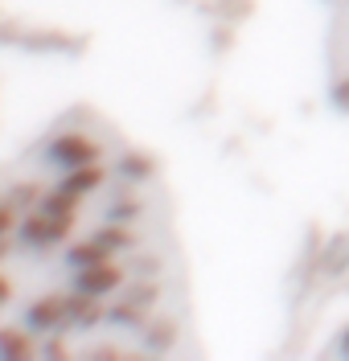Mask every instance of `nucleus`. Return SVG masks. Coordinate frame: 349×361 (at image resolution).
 <instances>
[{
    "label": "nucleus",
    "mask_w": 349,
    "mask_h": 361,
    "mask_svg": "<svg viewBox=\"0 0 349 361\" xmlns=\"http://www.w3.org/2000/svg\"><path fill=\"white\" fill-rule=\"evenodd\" d=\"M74 222H78V218H62V214H49V209L37 205V209H29L21 218V243L33 247V250H49L74 230Z\"/></svg>",
    "instance_id": "1"
},
{
    "label": "nucleus",
    "mask_w": 349,
    "mask_h": 361,
    "mask_svg": "<svg viewBox=\"0 0 349 361\" xmlns=\"http://www.w3.org/2000/svg\"><path fill=\"white\" fill-rule=\"evenodd\" d=\"M119 177L123 180H152L157 177V157H148V152H123L119 157Z\"/></svg>",
    "instance_id": "10"
},
{
    "label": "nucleus",
    "mask_w": 349,
    "mask_h": 361,
    "mask_svg": "<svg viewBox=\"0 0 349 361\" xmlns=\"http://www.w3.org/2000/svg\"><path fill=\"white\" fill-rule=\"evenodd\" d=\"M42 197H46V189L33 185V180H25V185H13V189H8V202L17 205V209H25V214H29L33 205H42Z\"/></svg>",
    "instance_id": "13"
},
{
    "label": "nucleus",
    "mask_w": 349,
    "mask_h": 361,
    "mask_svg": "<svg viewBox=\"0 0 349 361\" xmlns=\"http://www.w3.org/2000/svg\"><path fill=\"white\" fill-rule=\"evenodd\" d=\"M144 341H148L152 353L173 349V345H177V320H173V316H152V320L144 324Z\"/></svg>",
    "instance_id": "9"
},
{
    "label": "nucleus",
    "mask_w": 349,
    "mask_h": 361,
    "mask_svg": "<svg viewBox=\"0 0 349 361\" xmlns=\"http://www.w3.org/2000/svg\"><path fill=\"white\" fill-rule=\"evenodd\" d=\"M107 214H111L116 222H128V218L136 222L140 214H144V202H140L136 193H123V197H116V202H111V209H107Z\"/></svg>",
    "instance_id": "14"
},
{
    "label": "nucleus",
    "mask_w": 349,
    "mask_h": 361,
    "mask_svg": "<svg viewBox=\"0 0 349 361\" xmlns=\"http://www.w3.org/2000/svg\"><path fill=\"white\" fill-rule=\"evenodd\" d=\"M42 357H70V345H66V337H54V345H42Z\"/></svg>",
    "instance_id": "16"
},
{
    "label": "nucleus",
    "mask_w": 349,
    "mask_h": 361,
    "mask_svg": "<svg viewBox=\"0 0 349 361\" xmlns=\"http://www.w3.org/2000/svg\"><path fill=\"white\" fill-rule=\"evenodd\" d=\"M161 300V288L148 279V283H136L132 288V295H123L116 308H111V320H119V324H136V329H144L148 320H152V304Z\"/></svg>",
    "instance_id": "3"
},
{
    "label": "nucleus",
    "mask_w": 349,
    "mask_h": 361,
    "mask_svg": "<svg viewBox=\"0 0 349 361\" xmlns=\"http://www.w3.org/2000/svg\"><path fill=\"white\" fill-rule=\"evenodd\" d=\"M329 99H333V107L341 115H349V74H341L337 82H333V90H329Z\"/></svg>",
    "instance_id": "15"
},
{
    "label": "nucleus",
    "mask_w": 349,
    "mask_h": 361,
    "mask_svg": "<svg viewBox=\"0 0 349 361\" xmlns=\"http://www.w3.org/2000/svg\"><path fill=\"white\" fill-rule=\"evenodd\" d=\"M94 234H99V238H103V243H107L111 250H128V247H136V230H128V226L116 222V218L103 226V230H94Z\"/></svg>",
    "instance_id": "12"
},
{
    "label": "nucleus",
    "mask_w": 349,
    "mask_h": 361,
    "mask_svg": "<svg viewBox=\"0 0 349 361\" xmlns=\"http://www.w3.org/2000/svg\"><path fill=\"white\" fill-rule=\"evenodd\" d=\"M119 283H123V267H116L111 259H107V263H91V267H78V275H74V288L94 292V295L116 292Z\"/></svg>",
    "instance_id": "5"
},
{
    "label": "nucleus",
    "mask_w": 349,
    "mask_h": 361,
    "mask_svg": "<svg viewBox=\"0 0 349 361\" xmlns=\"http://www.w3.org/2000/svg\"><path fill=\"white\" fill-rule=\"evenodd\" d=\"M87 357H128V353H123V349H111V345H94Z\"/></svg>",
    "instance_id": "17"
},
{
    "label": "nucleus",
    "mask_w": 349,
    "mask_h": 361,
    "mask_svg": "<svg viewBox=\"0 0 349 361\" xmlns=\"http://www.w3.org/2000/svg\"><path fill=\"white\" fill-rule=\"evenodd\" d=\"M42 353V345L33 341V333H25V329H0V357L8 361H29Z\"/></svg>",
    "instance_id": "6"
},
{
    "label": "nucleus",
    "mask_w": 349,
    "mask_h": 361,
    "mask_svg": "<svg viewBox=\"0 0 349 361\" xmlns=\"http://www.w3.org/2000/svg\"><path fill=\"white\" fill-rule=\"evenodd\" d=\"M25 320L37 333H54V329L70 324V295H42V300H33L25 308Z\"/></svg>",
    "instance_id": "4"
},
{
    "label": "nucleus",
    "mask_w": 349,
    "mask_h": 361,
    "mask_svg": "<svg viewBox=\"0 0 349 361\" xmlns=\"http://www.w3.org/2000/svg\"><path fill=\"white\" fill-rule=\"evenodd\" d=\"M78 202H82V193H74V189H66V185H58V189H49L46 197H42V209L62 214V218H78Z\"/></svg>",
    "instance_id": "11"
},
{
    "label": "nucleus",
    "mask_w": 349,
    "mask_h": 361,
    "mask_svg": "<svg viewBox=\"0 0 349 361\" xmlns=\"http://www.w3.org/2000/svg\"><path fill=\"white\" fill-rule=\"evenodd\" d=\"M99 152H103V144L87 132H58L49 140V157H54V164H62V169L91 164V160H99Z\"/></svg>",
    "instance_id": "2"
},
{
    "label": "nucleus",
    "mask_w": 349,
    "mask_h": 361,
    "mask_svg": "<svg viewBox=\"0 0 349 361\" xmlns=\"http://www.w3.org/2000/svg\"><path fill=\"white\" fill-rule=\"evenodd\" d=\"M103 180H107V169H103L99 160H91V164H78V169H66V177H62V185L87 197V193H94V189H99Z\"/></svg>",
    "instance_id": "8"
},
{
    "label": "nucleus",
    "mask_w": 349,
    "mask_h": 361,
    "mask_svg": "<svg viewBox=\"0 0 349 361\" xmlns=\"http://www.w3.org/2000/svg\"><path fill=\"white\" fill-rule=\"evenodd\" d=\"M341 353L349 357V324H345V333H341Z\"/></svg>",
    "instance_id": "18"
},
{
    "label": "nucleus",
    "mask_w": 349,
    "mask_h": 361,
    "mask_svg": "<svg viewBox=\"0 0 349 361\" xmlns=\"http://www.w3.org/2000/svg\"><path fill=\"white\" fill-rule=\"evenodd\" d=\"M111 255H116V250L107 247L99 234H91V238H82V243H74V247L66 250V263L78 271V267H91V263H107Z\"/></svg>",
    "instance_id": "7"
}]
</instances>
